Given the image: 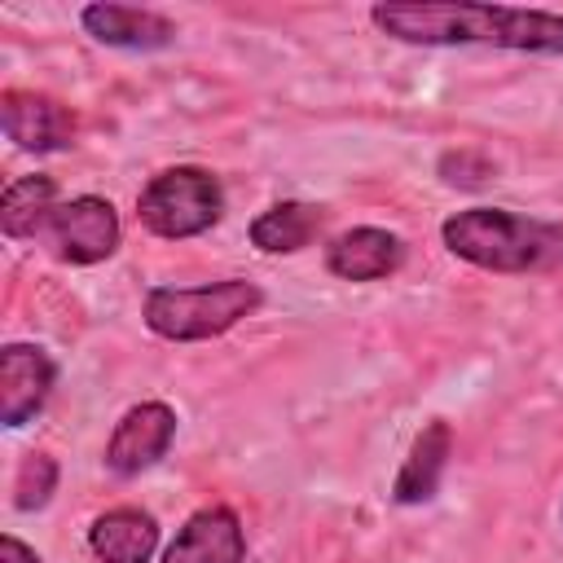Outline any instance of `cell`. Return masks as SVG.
Returning a JSON list of instances; mask_svg holds the SVG:
<instances>
[{"instance_id": "obj_11", "label": "cell", "mask_w": 563, "mask_h": 563, "mask_svg": "<svg viewBox=\"0 0 563 563\" xmlns=\"http://www.w3.org/2000/svg\"><path fill=\"white\" fill-rule=\"evenodd\" d=\"M79 26L97 44L123 48V53H158L176 44V22L154 9H136V4H84Z\"/></svg>"}, {"instance_id": "obj_15", "label": "cell", "mask_w": 563, "mask_h": 563, "mask_svg": "<svg viewBox=\"0 0 563 563\" xmlns=\"http://www.w3.org/2000/svg\"><path fill=\"white\" fill-rule=\"evenodd\" d=\"M57 211V180L44 172L13 176L0 194V233L13 242H31L44 233L48 216Z\"/></svg>"}, {"instance_id": "obj_4", "label": "cell", "mask_w": 563, "mask_h": 563, "mask_svg": "<svg viewBox=\"0 0 563 563\" xmlns=\"http://www.w3.org/2000/svg\"><path fill=\"white\" fill-rule=\"evenodd\" d=\"M224 185L211 167L176 163L154 172L136 194V220L145 233L163 242H189L202 238L224 220Z\"/></svg>"}, {"instance_id": "obj_19", "label": "cell", "mask_w": 563, "mask_h": 563, "mask_svg": "<svg viewBox=\"0 0 563 563\" xmlns=\"http://www.w3.org/2000/svg\"><path fill=\"white\" fill-rule=\"evenodd\" d=\"M559 519H563V501H559Z\"/></svg>"}, {"instance_id": "obj_5", "label": "cell", "mask_w": 563, "mask_h": 563, "mask_svg": "<svg viewBox=\"0 0 563 563\" xmlns=\"http://www.w3.org/2000/svg\"><path fill=\"white\" fill-rule=\"evenodd\" d=\"M48 251L62 260V264H75V268H92V264H106L119 242H123V224H119V211L110 198H97V194H75L66 202H57V211L48 216L44 233Z\"/></svg>"}, {"instance_id": "obj_16", "label": "cell", "mask_w": 563, "mask_h": 563, "mask_svg": "<svg viewBox=\"0 0 563 563\" xmlns=\"http://www.w3.org/2000/svg\"><path fill=\"white\" fill-rule=\"evenodd\" d=\"M57 479H62L57 457L31 449V453L18 462V475H13V510H22V515L44 510V506L53 501V493H57Z\"/></svg>"}, {"instance_id": "obj_17", "label": "cell", "mask_w": 563, "mask_h": 563, "mask_svg": "<svg viewBox=\"0 0 563 563\" xmlns=\"http://www.w3.org/2000/svg\"><path fill=\"white\" fill-rule=\"evenodd\" d=\"M440 176H444L449 185H479V180L493 176V163H488L484 154H471V150H449V154L440 158Z\"/></svg>"}, {"instance_id": "obj_6", "label": "cell", "mask_w": 563, "mask_h": 563, "mask_svg": "<svg viewBox=\"0 0 563 563\" xmlns=\"http://www.w3.org/2000/svg\"><path fill=\"white\" fill-rule=\"evenodd\" d=\"M0 128L4 136L22 150V154H62L75 145L79 136V114L53 97V92H35V88H4L0 92Z\"/></svg>"}, {"instance_id": "obj_1", "label": "cell", "mask_w": 563, "mask_h": 563, "mask_svg": "<svg viewBox=\"0 0 563 563\" xmlns=\"http://www.w3.org/2000/svg\"><path fill=\"white\" fill-rule=\"evenodd\" d=\"M369 22L400 44L422 48H506L563 57V13L466 0H383L369 4Z\"/></svg>"}, {"instance_id": "obj_18", "label": "cell", "mask_w": 563, "mask_h": 563, "mask_svg": "<svg viewBox=\"0 0 563 563\" xmlns=\"http://www.w3.org/2000/svg\"><path fill=\"white\" fill-rule=\"evenodd\" d=\"M0 563H40V554H35L22 537L4 532V537H0Z\"/></svg>"}, {"instance_id": "obj_9", "label": "cell", "mask_w": 563, "mask_h": 563, "mask_svg": "<svg viewBox=\"0 0 563 563\" xmlns=\"http://www.w3.org/2000/svg\"><path fill=\"white\" fill-rule=\"evenodd\" d=\"M405 238L391 233V229H378V224H352L343 233H334L321 251V264L330 277L339 282H387L391 273H400L405 264Z\"/></svg>"}, {"instance_id": "obj_2", "label": "cell", "mask_w": 563, "mask_h": 563, "mask_svg": "<svg viewBox=\"0 0 563 563\" xmlns=\"http://www.w3.org/2000/svg\"><path fill=\"white\" fill-rule=\"evenodd\" d=\"M440 242L453 260L501 277L550 273L563 264V224L510 207H462L444 216Z\"/></svg>"}, {"instance_id": "obj_10", "label": "cell", "mask_w": 563, "mask_h": 563, "mask_svg": "<svg viewBox=\"0 0 563 563\" xmlns=\"http://www.w3.org/2000/svg\"><path fill=\"white\" fill-rule=\"evenodd\" d=\"M163 563H246V528L233 506L194 510L163 550Z\"/></svg>"}, {"instance_id": "obj_3", "label": "cell", "mask_w": 563, "mask_h": 563, "mask_svg": "<svg viewBox=\"0 0 563 563\" xmlns=\"http://www.w3.org/2000/svg\"><path fill=\"white\" fill-rule=\"evenodd\" d=\"M264 290L246 277H220L202 286H150L141 303V321L150 334L167 343H207L229 334L238 321L255 317Z\"/></svg>"}, {"instance_id": "obj_7", "label": "cell", "mask_w": 563, "mask_h": 563, "mask_svg": "<svg viewBox=\"0 0 563 563\" xmlns=\"http://www.w3.org/2000/svg\"><path fill=\"white\" fill-rule=\"evenodd\" d=\"M172 440H176V409L167 400H141L119 413L101 462L114 479H136L167 457Z\"/></svg>"}, {"instance_id": "obj_14", "label": "cell", "mask_w": 563, "mask_h": 563, "mask_svg": "<svg viewBox=\"0 0 563 563\" xmlns=\"http://www.w3.org/2000/svg\"><path fill=\"white\" fill-rule=\"evenodd\" d=\"M321 229H325V207L303 202V198H286V202L264 207L246 224V238L260 255H295V251L312 246Z\"/></svg>"}, {"instance_id": "obj_13", "label": "cell", "mask_w": 563, "mask_h": 563, "mask_svg": "<svg viewBox=\"0 0 563 563\" xmlns=\"http://www.w3.org/2000/svg\"><path fill=\"white\" fill-rule=\"evenodd\" d=\"M449 457H453V427L444 418H431L413 435V444H409V453H405V462H400V471L391 479V501L396 506H422V501H431L440 493V479L449 471Z\"/></svg>"}, {"instance_id": "obj_12", "label": "cell", "mask_w": 563, "mask_h": 563, "mask_svg": "<svg viewBox=\"0 0 563 563\" xmlns=\"http://www.w3.org/2000/svg\"><path fill=\"white\" fill-rule=\"evenodd\" d=\"M163 528L141 506H110L88 523V550L97 563H154Z\"/></svg>"}, {"instance_id": "obj_8", "label": "cell", "mask_w": 563, "mask_h": 563, "mask_svg": "<svg viewBox=\"0 0 563 563\" xmlns=\"http://www.w3.org/2000/svg\"><path fill=\"white\" fill-rule=\"evenodd\" d=\"M57 387V361L40 343L0 347V422L9 431L26 427Z\"/></svg>"}]
</instances>
